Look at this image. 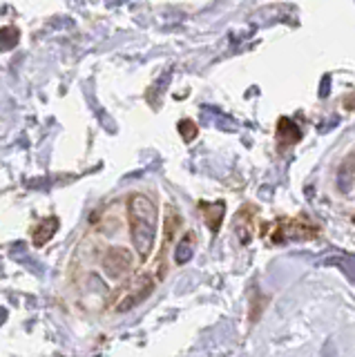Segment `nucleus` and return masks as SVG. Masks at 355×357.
Listing matches in <instances>:
<instances>
[{
    "instance_id": "nucleus-2",
    "label": "nucleus",
    "mask_w": 355,
    "mask_h": 357,
    "mask_svg": "<svg viewBox=\"0 0 355 357\" xmlns=\"http://www.w3.org/2000/svg\"><path fill=\"white\" fill-rule=\"evenodd\" d=\"M317 234V228L308 219H280L273 223L271 232L266 234L273 243H282L286 239H310Z\"/></svg>"
},
{
    "instance_id": "nucleus-7",
    "label": "nucleus",
    "mask_w": 355,
    "mask_h": 357,
    "mask_svg": "<svg viewBox=\"0 0 355 357\" xmlns=\"http://www.w3.org/2000/svg\"><path fill=\"white\" fill-rule=\"evenodd\" d=\"M197 248V234L190 230V232H186L181 241L176 243V250H174V264L176 266H183L192 259V252Z\"/></svg>"
},
{
    "instance_id": "nucleus-1",
    "label": "nucleus",
    "mask_w": 355,
    "mask_h": 357,
    "mask_svg": "<svg viewBox=\"0 0 355 357\" xmlns=\"http://www.w3.org/2000/svg\"><path fill=\"white\" fill-rule=\"evenodd\" d=\"M123 217L130 245L135 248L139 264L146 266L152 259L154 245H157L159 237L157 201L146 192H130L128 197H123Z\"/></svg>"
},
{
    "instance_id": "nucleus-9",
    "label": "nucleus",
    "mask_w": 355,
    "mask_h": 357,
    "mask_svg": "<svg viewBox=\"0 0 355 357\" xmlns=\"http://www.w3.org/2000/svg\"><path fill=\"white\" fill-rule=\"evenodd\" d=\"M179 134H181V139H183L186 143L195 141V139H197V134H199V130H197V123H195V121H190V119H183V121H179Z\"/></svg>"
},
{
    "instance_id": "nucleus-6",
    "label": "nucleus",
    "mask_w": 355,
    "mask_h": 357,
    "mask_svg": "<svg viewBox=\"0 0 355 357\" xmlns=\"http://www.w3.org/2000/svg\"><path fill=\"white\" fill-rule=\"evenodd\" d=\"M299 137H302V132H299V128L291 119H280V123H277V145H280L282 152L291 148L293 143H297Z\"/></svg>"
},
{
    "instance_id": "nucleus-8",
    "label": "nucleus",
    "mask_w": 355,
    "mask_h": 357,
    "mask_svg": "<svg viewBox=\"0 0 355 357\" xmlns=\"http://www.w3.org/2000/svg\"><path fill=\"white\" fill-rule=\"evenodd\" d=\"M20 40V31L18 27H12V25H5L0 27V52H9L14 50Z\"/></svg>"
},
{
    "instance_id": "nucleus-3",
    "label": "nucleus",
    "mask_w": 355,
    "mask_h": 357,
    "mask_svg": "<svg viewBox=\"0 0 355 357\" xmlns=\"http://www.w3.org/2000/svg\"><path fill=\"white\" fill-rule=\"evenodd\" d=\"M255 215H257V210H255L252 206H243L237 212L232 228H235L241 243H250V239H252V234H255Z\"/></svg>"
},
{
    "instance_id": "nucleus-5",
    "label": "nucleus",
    "mask_w": 355,
    "mask_h": 357,
    "mask_svg": "<svg viewBox=\"0 0 355 357\" xmlns=\"http://www.w3.org/2000/svg\"><path fill=\"white\" fill-rule=\"evenodd\" d=\"M59 230V219L56 217H45V219H40L34 228H31V241H34L36 248H43L54 234H56Z\"/></svg>"
},
{
    "instance_id": "nucleus-4",
    "label": "nucleus",
    "mask_w": 355,
    "mask_h": 357,
    "mask_svg": "<svg viewBox=\"0 0 355 357\" xmlns=\"http://www.w3.org/2000/svg\"><path fill=\"white\" fill-rule=\"evenodd\" d=\"M199 210L204 212V221L210 228V232L217 234L221 228V221H224V215H226V201H213V204L202 201V204H199Z\"/></svg>"
}]
</instances>
